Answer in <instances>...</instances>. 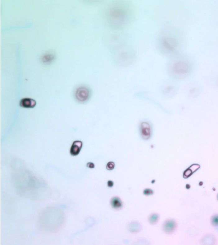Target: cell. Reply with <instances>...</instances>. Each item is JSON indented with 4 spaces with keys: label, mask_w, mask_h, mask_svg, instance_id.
I'll list each match as a JSON object with an SVG mask.
<instances>
[{
    "label": "cell",
    "mask_w": 218,
    "mask_h": 245,
    "mask_svg": "<svg viewBox=\"0 0 218 245\" xmlns=\"http://www.w3.org/2000/svg\"><path fill=\"white\" fill-rule=\"evenodd\" d=\"M42 62L44 63H50L54 59L55 56L51 53H46L42 57Z\"/></svg>",
    "instance_id": "11"
},
{
    "label": "cell",
    "mask_w": 218,
    "mask_h": 245,
    "mask_svg": "<svg viewBox=\"0 0 218 245\" xmlns=\"http://www.w3.org/2000/svg\"></svg>",
    "instance_id": "18"
},
{
    "label": "cell",
    "mask_w": 218,
    "mask_h": 245,
    "mask_svg": "<svg viewBox=\"0 0 218 245\" xmlns=\"http://www.w3.org/2000/svg\"><path fill=\"white\" fill-rule=\"evenodd\" d=\"M111 206L113 209H120L122 207V202L120 198L117 196L112 197L111 200Z\"/></svg>",
    "instance_id": "10"
},
{
    "label": "cell",
    "mask_w": 218,
    "mask_h": 245,
    "mask_svg": "<svg viewBox=\"0 0 218 245\" xmlns=\"http://www.w3.org/2000/svg\"><path fill=\"white\" fill-rule=\"evenodd\" d=\"M162 45L166 51L173 53L177 49L178 44L177 40L173 37H167L164 39Z\"/></svg>",
    "instance_id": "5"
},
{
    "label": "cell",
    "mask_w": 218,
    "mask_h": 245,
    "mask_svg": "<svg viewBox=\"0 0 218 245\" xmlns=\"http://www.w3.org/2000/svg\"><path fill=\"white\" fill-rule=\"evenodd\" d=\"M153 194V191L152 189H146L144 191V194L145 195H152Z\"/></svg>",
    "instance_id": "15"
},
{
    "label": "cell",
    "mask_w": 218,
    "mask_h": 245,
    "mask_svg": "<svg viewBox=\"0 0 218 245\" xmlns=\"http://www.w3.org/2000/svg\"><path fill=\"white\" fill-rule=\"evenodd\" d=\"M83 147V142L80 140L74 141L70 148V154L72 156H76L79 154Z\"/></svg>",
    "instance_id": "7"
},
{
    "label": "cell",
    "mask_w": 218,
    "mask_h": 245,
    "mask_svg": "<svg viewBox=\"0 0 218 245\" xmlns=\"http://www.w3.org/2000/svg\"><path fill=\"white\" fill-rule=\"evenodd\" d=\"M115 163L112 162H110L107 164L106 168L108 170H112L114 169Z\"/></svg>",
    "instance_id": "14"
},
{
    "label": "cell",
    "mask_w": 218,
    "mask_h": 245,
    "mask_svg": "<svg viewBox=\"0 0 218 245\" xmlns=\"http://www.w3.org/2000/svg\"><path fill=\"white\" fill-rule=\"evenodd\" d=\"M200 166L199 164H193L191 166L187 169L184 172V178H189L191 175L193 174L194 172L197 171L199 169Z\"/></svg>",
    "instance_id": "9"
},
{
    "label": "cell",
    "mask_w": 218,
    "mask_h": 245,
    "mask_svg": "<svg viewBox=\"0 0 218 245\" xmlns=\"http://www.w3.org/2000/svg\"><path fill=\"white\" fill-rule=\"evenodd\" d=\"M75 97L78 102L85 103L88 102L91 95L90 89L85 86H81L75 89L74 93Z\"/></svg>",
    "instance_id": "3"
},
{
    "label": "cell",
    "mask_w": 218,
    "mask_h": 245,
    "mask_svg": "<svg viewBox=\"0 0 218 245\" xmlns=\"http://www.w3.org/2000/svg\"><path fill=\"white\" fill-rule=\"evenodd\" d=\"M129 15L128 9L120 4L111 7L107 13L111 23L116 25L125 23L129 18Z\"/></svg>",
    "instance_id": "1"
},
{
    "label": "cell",
    "mask_w": 218,
    "mask_h": 245,
    "mask_svg": "<svg viewBox=\"0 0 218 245\" xmlns=\"http://www.w3.org/2000/svg\"><path fill=\"white\" fill-rule=\"evenodd\" d=\"M114 185V183L111 180H109L107 182V186L109 187H112Z\"/></svg>",
    "instance_id": "17"
},
{
    "label": "cell",
    "mask_w": 218,
    "mask_h": 245,
    "mask_svg": "<svg viewBox=\"0 0 218 245\" xmlns=\"http://www.w3.org/2000/svg\"><path fill=\"white\" fill-rule=\"evenodd\" d=\"M36 101L30 98H24L19 102L20 106L25 109H33L36 106Z\"/></svg>",
    "instance_id": "8"
},
{
    "label": "cell",
    "mask_w": 218,
    "mask_h": 245,
    "mask_svg": "<svg viewBox=\"0 0 218 245\" xmlns=\"http://www.w3.org/2000/svg\"><path fill=\"white\" fill-rule=\"evenodd\" d=\"M159 220V216L157 214H154L150 215L149 218V221L151 224H156Z\"/></svg>",
    "instance_id": "12"
},
{
    "label": "cell",
    "mask_w": 218,
    "mask_h": 245,
    "mask_svg": "<svg viewBox=\"0 0 218 245\" xmlns=\"http://www.w3.org/2000/svg\"><path fill=\"white\" fill-rule=\"evenodd\" d=\"M211 221L212 225L218 229V215L213 216L212 217Z\"/></svg>",
    "instance_id": "13"
},
{
    "label": "cell",
    "mask_w": 218,
    "mask_h": 245,
    "mask_svg": "<svg viewBox=\"0 0 218 245\" xmlns=\"http://www.w3.org/2000/svg\"><path fill=\"white\" fill-rule=\"evenodd\" d=\"M173 70L174 73L178 76H185L191 71V64L188 61L180 60L174 64Z\"/></svg>",
    "instance_id": "2"
},
{
    "label": "cell",
    "mask_w": 218,
    "mask_h": 245,
    "mask_svg": "<svg viewBox=\"0 0 218 245\" xmlns=\"http://www.w3.org/2000/svg\"><path fill=\"white\" fill-rule=\"evenodd\" d=\"M140 133L143 140H148L150 139L152 134V127L148 122H142L140 124Z\"/></svg>",
    "instance_id": "4"
},
{
    "label": "cell",
    "mask_w": 218,
    "mask_h": 245,
    "mask_svg": "<svg viewBox=\"0 0 218 245\" xmlns=\"http://www.w3.org/2000/svg\"><path fill=\"white\" fill-rule=\"evenodd\" d=\"M87 167L88 168H90V169H93V168H94L95 165L93 163H88V164H87Z\"/></svg>",
    "instance_id": "16"
},
{
    "label": "cell",
    "mask_w": 218,
    "mask_h": 245,
    "mask_svg": "<svg viewBox=\"0 0 218 245\" xmlns=\"http://www.w3.org/2000/svg\"><path fill=\"white\" fill-rule=\"evenodd\" d=\"M177 227V224L174 220H169L164 223L163 229L165 233L172 234L175 232Z\"/></svg>",
    "instance_id": "6"
}]
</instances>
